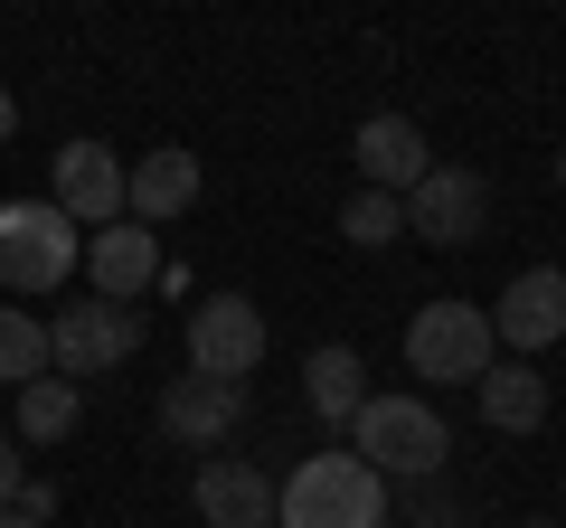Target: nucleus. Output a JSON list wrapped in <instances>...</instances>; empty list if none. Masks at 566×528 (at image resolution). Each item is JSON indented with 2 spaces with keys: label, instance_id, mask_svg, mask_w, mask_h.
Masks as SVG:
<instances>
[{
  "label": "nucleus",
  "instance_id": "obj_11",
  "mask_svg": "<svg viewBox=\"0 0 566 528\" xmlns=\"http://www.w3.org/2000/svg\"><path fill=\"white\" fill-rule=\"evenodd\" d=\"M76 274H85V293H104V303H142V293L161 284V236H151V226H133V218H114V226H95V236H85Z\"/></svg>",
  "mask_w": 566,
  "mask_h": 528
},
{
  "label": "nucleus",
  "instance_id": "obj_26",
  "mask_svg": "<svg viewBox=\"0 0 566 528\" xmlns=\"http://www.w3.org/2000/svg\"><path fill=\"white\" fill-rule=\"evenodd\" d=\"M528 528H566V519H528Z\"/></svg>",
  "mask_w": 566,
  "mask_h": 528
},
{
  "label": "nucleus",
  "instance_id": "obj_21",
  "mask_svg": "<svg viewBox=\"0 0 566 528\" xmlns=\"http://www.w3.org/2000/svg\"><path fill=\"white\" fill-rule=\"evenodd\" d=\"M416 528H463L453 500H444V482H416Z\"/></svg>",
  "mask_w": 566,
  "mask_h": 528
},
{
  "label": "nucleus",
  "instance_id": "obj_2",
  "mask_svg": "<svg viewBox=\"0 0 566 528\" xmlns=\"http://www.w3.org/2000/svg\"><path fill=\"white\" fill-rule=\"evenodd\" d=\"M349 453H359L378 482H444V453H453V425L424 397H368L349 415Z\"/></svg>",
  "mask_w": 566,
  "mask_h": 528
},
{
  "label": "nucleus",
  "instance_id": "obj_24",
  "mask_svg": "<svg viewBox=\"0 0 566 528\" xmlns=\"http://www.w3.org/2000/svg\"><path fill=\"white\" fill-rule=\"evenodd\" d=\"M0 528H39V519H20V509H0Z\"/></svg>",
  "mask_w": 566,
  "mask_h": 528
},
{
  "label": "nucleus",
  "instance_id": "obj_23",
  "mask_svg": "<svg viewBox=\"0 0 566 528\" xmlns=\"http://www.w3.org/2000/svg\"><path fill=\"white\" fill-rule=\"evenodd\" d=\"M0 142H20V95L0 85Z\"/></svg>",
  "mask_w": 566,
  "mask_h": 528
},
{
  "label": "nucleus",
  "instance_id": "obj_8",
  "mask_svg": "<svg viewBox=\"0 0 566 528\" xmlns=\"http://www.w3.org/2000/svg\"><path fill=\"white\" fill-rule=\"evenodd\" d=\"M491 340H501V359H528V368L566 340V274H557V264H528V274L501 284V303H491Z\"/></svg>",
  "mask_w": 566,
  "mask_h": 528
},
{
  "label": "nucleus",
  "instance_id": "obj_15",
  "mask_svg": "<svg viewBox=\"0 0 566 528\" xmlns=\"http://www.w3.org/2000/svg\"><path fill=\"white\" fill-rule=\"evenodd\" d=\"M472 415H482L491 434H538V425H547V368H528V359H491L482 387H472Z\"/></svg>",
  "mask_w": 566,
  "mask_h": 528
},
{
  "label": "nucleus",
  "instance_id": "obj_16",
  "mask_svg": "<svg viewBox=\"0 0 566 528\" xmlns=\"http://www.w3.org/2000/svg\"><path fill=\"white\" fill-rule=\"evenodd\" d=\"M303 406L322 415V425L349 434V415L368 406V359L349 340H331V349H312V359H303Z\"/></svg>",
  "mask_w": 566,
  "mask_h": 528
},
{
  "label": "nucleus",
  "instance_id": "obj_9",
  "mask_svg": "<svg viewBox=\"0 0 566 528\" xmlns=\"http://www.w3.org/2000/svg\"><path fill=\"white\" fill-rule=\"evenodd\" d=\"M199 189H208L199 151H189V142H161V151H142V161H123V218L161 236L170 218H189V208H199Z\"/></svg>",
  "mask_w": 566,
  "mask_h": 528
},
{
  "label": "nucleus",
  "instance_id": "obj_19",
  "mask_svg": "<svg viewBox=\"0 0 566 528\" xmlns=\"http://www.w3.org/2000/svg\"><path fill=\"white\" fill-rule=\"evenodd\" d=\"M340 236H349V245H368V255H378V245H397V236H406V199H387V189H359V199L340 208Z\"/></svg>",
  "mask_w": 566,
  "mask_h": 528
},
{
  "label": "nucleus",
  "instance_id": "obj_20",
  "mask_svg": "<svg viewBox=\"0 0 566 528\" xmlns=\"http://www.w3.org/2000/svg\"><path fill=\"white\" fill-rule=\"evenodd\" d=\"M10 509H20V519H57V482H39V472H29V482H20V500H10Z\"/></svg>",
  "mask_w": 566,
  "mask_h": 528
},
{
  "label": "nucleus",
  "instance_id": "obj_3",
  "mask_svg": "<svg viewBox=\"0 0 566 528\" xmlns=\"http://www.w3.org/2000/svg\"><path fill=\"white\" fill-rule=\"evenodd\" d=\"M85 255V226H66L48 199H0V293L10 303H39L76 274Z\"/></svg>",
  "mask_w": 566,
  "mask_h": 528
},
{
  "label": "nucleus",
  "instance_id": "obj_17",
  "mask_svg": "<svg viewBox=\"0 0 566 528\" xmlns=\"http://www.w3.org/2000/svg\"><path fill=\"white\" fill-rule=\"evenodd\" d=\"M29 378H57V368H48V321L29 303H0V387L20 397Z\"/></svg>",
  "mask_w": 566,
  "mask_h": 528
},
{
  "label": "nucleus",
  "instance_id": "obj_10",
  "mask_svg": "<svg viewBox=\"0 0 566 528\" xmlns=\"http://www.w3.org/2000/svg\"><path fill=\"white\" fill-rule=\"evenodd\" d=\"M48 208H57L66 226H114L123 218V151H104V142H66L57 151V170H48Z\"/></svg>",
  "mask_w": 566,
  "mask_h": 528
},
{
  "label": "nucleus",
  "instance_id": "obj_4",
  "mask_svg": "<svg viewBox=\"0 0 566 528\" xmlns=\"http://www.w3.org/2000/svg\"><path fill=\"white\" fill-rule=\"evenodd\" d=\"M491 359H501V340H491L482 303H463V293L416 303V321H406V368H416L424 387H482Z\"/></svg>",
  "mask_w": 566,
  "mask_h": 528
},
{
  "label": "nucleus",
  "instance_id": "obj_27",
  "mask_svg": "<svg viewBox=\"0 0 566 528\" xmlns=\"http://www.w3.org/2000/svg\"><path fill=\"white\" fill-rule=\"evenodd\" d=\"M557 519H566V500H557Z\"/></svg>",
  "mask_w": 566,
  "mask_h": 528
},
{
  "label": "nucleus",
  "instance_id": "obj_14",
  "mask_svg": "<svg viewBox=\"0 0 566 528\" xmlns=\"http://www.w3.org/2000/svg\"><path fill=\"white\" fill-rule=\"evenodd\" d=\"M189 500H199L208 528H274V472L245 463V453H208Z\"/></svg>",
  "mask_w": 566,
  "mask_h": 528
},
{
  "label": "nucleus",
  "instance_id": "obj_22",
  "mask_svg": "<svg viewBox=\"0 0 566 528\" xmlns=\"http://www.w3.org/2000/svg\"><path fill=\"white\" fill-rule=\"evenodd\" d=\"M20 482H29V453H20V434H0V509L20 500Z\"/></svg>",
  "mask_w": 566,
  "mask_h": 528
},
{
  "label": "nucleus",
  "instance_id": "obj_18",
  "mask_svg": "<svg viewBox=\"0 0 566 528\" xmlns=\"http://www.w3.org/2000/svg\"><path fill=\"white\" fill-rule=\"evenodd\" d=\"M76 415H85V387H66V378H29L20 387V444H66Z\"/></svg>",
  "mask_w": 566,
  "mask_h": 528
},
{
  "label": "nucleus",
  "instance_id": "obj_13",
  "mask_svg": "<svg viewBox=\"0 0 566 528\" xmlns=\"http://www.w3.org/2000/svg\"><path fill=\"white\" fill-rule=\"evenodd\" d=\"M245 425V387L227 378H170L161 387V434L189 453H227V434Z\"/></svg>",
  "mask_w": 566,
  "mask_h": 528
},
{
  "label": "nucleus",
  "instance_id": "obj_1",
  "mask_svg": "<svg viewBox=\"0 0 566 528\" xmlns=\"http://www.w3.org/2000/svg\"><path fill=\"white\" fill-rule=\"evenodd\" d=\"M274 528H387V482L359 453H303L274 482Z\"/></svg>",
  "mask_w": 566,
  "mask_h": 528
},
{
  "label": "nucleus",
  "instance_id": "obj_25",
  "mask_svg": "<svg viewBox=\"0 0 566 528\" xmlns=\"http://www.w3.org/2000/svg\"><path fill=\"white\" fill-rule=\"evenodd\" d=\"M557 189H566V151H557Z\"/></svg>",
  "mask_w": 566,
  "mask_h": 528
},
{
  "label": "nucleus",
  "instance_id": "obj_5",
  "mask_svg": "<svg viewBox=\"0 0 566 528\" xmlns=\"http://www.w3.org/2000/svg\"><path fill=\"white\" fill-rule=\"evenodd\" d=\"M133 349H142V311H133V303H104V293L57 303V321H48V368H57L66 387H76V378H104V368H123Z\"/></svg>",
  "mask_w": 566,
  "mask_h": 528
},
{
  "label": "nucleus",
  "instance_id": "obj_12",
  "mask_svg": "<svg viewBox=\"0 0 566 528\" xmlns=\"http://www.w3.org/2000/svg\"><path fill=\"white\" fill-rule=\"evenodd\" d=\"M349 161H359V189L406 199V189L434 170V142H424V123H406V114H368L359 133H349Z\"/></svg>",
  "mask_w": 566,
  "mask_h": 528
},
{
  "label": "nucleus",
  "instance_id": "obj_7",
  "mask_svg": "<svg viewBox=\"0 0 566 528\" xmlns=\"http://www.w3.org/2000/svg\"><path fill=\"white\" fill-rule=\"evenodd\" d=\"M406 236L424 245H482L491 236V180L463 161H434L416 189H406Z\"/></svg>",
  "mask_w": 566,
  "mask_h": 528
},
{
  "label": "nucleus",
  "instance_id": "obj_6",
  "mask_svg": "<svg viewBox=\"0 0 566 528\" xmlns=\"http://www.w3.org/2000/svg\"><path fill=\"white\" fill-rule=\"evenodd\" d=\"M264 349H274V330H264V311L245 303V293H208V303L189 311V378L245 387L264 368Z\"/></svg>",
  "mask_w": 566,
  "mask_h": 528
}]
</instances>
